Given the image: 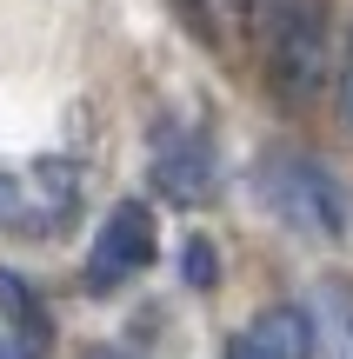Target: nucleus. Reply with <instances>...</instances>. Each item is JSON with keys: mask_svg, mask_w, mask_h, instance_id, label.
<instances>
[{"mask_svg": "<svg viewBox=\"0 0 353 359\" xmlns=\"http://www.w3.org/2000/svg\"><path fill=\"white\" fill-rule=\"evenodd\" d=\"M314 353L353 359V280H320V293H314Z\"/></svg>", "mask_w": 353, "mask_h": 359, "instance_id": "nucleus-7", "label": "nucleus"}, {"mask_svg": "<svg viewBox=\"0 0 353 359\" xmlns=\"http://www.w3.org/2000/svg\"><path fill=\"white\" fill-rule=\"evenodd\" d=\"M0 320H7L13 346H20L27 359H40V353L53 346V313H47V299H40L13 266H0Z\"/></svg>", "mask_w": 353, "mask_h": 359, "instance_id": "nucleus-5", "label": "nucleus"}, {"mask_svg": "<svg viewBox=\"0 0 353 359\" xmlns=\"http://www.w3.org/2000/svg\"><path fill=\"white\" fill-rule=\"evenodd\" d=\"M267 34V60H274V87L287 100H314L320 74H327V7L320 0H260L253 7Z\"/></svg>", "mask_w": 353, "mask_h": 359, "instance_id": "nucleus-2", "label": "nucleus"}, {"mask_svg": "<svg viewBox=\"0 0 353 359\" xmlns=\"http://www.w3.org/2000/svg\"><path fill=\"white\" fill-rule=\"evenodd\" d=\"M154 187L173 206H207L220 193V160H213L207 127H160L154 133Z\"/></svg>", "mask_w": 353, "mask_h": 359, "instance_id": "nucleus-3", "label": "nucleus"}, {"mask_svg": "<svg viewBox=\"0 0 353 359\" xmlns=\"http://www.w3.org/2000/svg\"><path fill=\"white\" fill-rule=\"evenodd\" d=\"M247 339H253V353L260 359H314V313L307 306H260L253 313V326H247Z\"/></svg>", "mask_w": 353, "mask_h": 359, "instance_id": "nucleus-6", "label": "nucleus"}, {"mask_svg": "<svg viewBox=\"0 0 353 359\" xmlns=\"http://www.w3.org/2000/svg\"><path fill=\"white\" fill-rule=\"evenodd\" d=\"M147 259H154V213H147L140 200L107 206L100 233H93V246H87V293H114Z\"/></svg>", "mask_w": 353, "mask_h": 359, "instance_id": "nucleus-4", "label": "nucleus"}, {"mask_svg": "<svg viewBox=\"0 0 353 359\" xmlns=\"http://www.w3.org/2000/svg\"><path fill=\"white\" fill-rule=\"evenodd\" d=\"M340 114L353 127V27H347V47H340Z\"/></svg>", "mask_w": 353, "mask_h": 359, "instance_id": "nucleus-10", "label": "nucleus"}, {"mask_svg": "<svg viewBox=\"0 0 353 359\" xmlns=\"http://www.w3.org/2000/svg\"><path fill=\"white\" fill-rule=\"evenodd\" d=\"M180 280L194 286V293H213V286H220V253H213L207 233H187V246H180Z\"/></svg>", "mask_w": 353, "mask_h": 359, "instance_id": "nucleus-8", "label": "nucleus"}, {"mask_svg": "<svg viewBox=\"0 0 353 359\" xmlns=\"http://www.w3.org/2000/svg\"><path fill=\"white\" fill-rule=\"evenodd\" d=\"M227 359H260V353H253V339H247V333H234V339H227Z\"/></svg>", "mask_w": 353, "mask_h": 359, "instance_id": "nucleus-11", "label": "nucleus"}, {"mask_svg": "<svg viewBox=\"0 0 353 359\" xmlns=\"http://www.w3.org/2000/svg\"><path fill=\"white\" fill-rule=\"evenodd\" d=\"M93 359H114V353H93Z\"/></svg>", "mask_w": 353, "mask_h": 359, "instance_id": "nucleus-13", "label": "nucleus"}, {"mask_svg": "<svg viewBox=\"0 0 353 359\" xmlns=\"http://www.w3.org/2000/svg\"><path fill=\"white\" fill-rule=\"evenodd\" d=\"M0 219L7 226H40V213H34V187H27V173L13 180V173H0Z\"/></svg>", "mask_w": 353, "mask_h": 359, "instance_id": "nucleus-9", "label": "nucleus"}, {"mask_svg": "<svg viewBox=\"0 0 353 359\" xmlns=\"http://www.w3.org/2000/svg\"><path fill=\"white\" fill-rule=\"evenodd\" d=\"M0 359H27V353H20V346H7V339H0Z\"/></svg>", "mask_w": 353, "mask_h": 359, "instance_id": "nucleus-12", "label": "nucleus"}, {"mask_svg": "<svg viewBox=\"0 0 353 359\" xmlns=\"http://www.w3.org/2000/svg\"><path fill=\"white\" fill-rule=\"evenodd\" d=\"M253 193L260 206L293 233H314V240H347V193L340 180L320 167L314 154H293V147H274L253 167Z\"/></svg>", "mask_w": 353, "mask_h": 359, "instance_id": "nucleus-1", "label": "nucleus"}]
</instances>
